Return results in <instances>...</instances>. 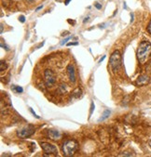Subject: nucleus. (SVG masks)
I'll use <instances>...</instances> for the list:
<instances>
[{"mask_svg":"<svg viewBox=\"0 0 151 157\" xmlns=\"http://www.w3.org/2000/svg\"><path fill=\"white\" fill-rule=\"evenodd\" d=\"M62 149H63V152L65 156L73 155L75 153V151H77V149H78V142L74 140V139L67 140V141L63 143Z\"/></svg>","mask_w":151,"mask_h":157,"instance_id":"obj_2","label":"nucleus"},{"mask_svg":"<svg viewBox=\"0 0 151 157\" xmlns=\"http://www.w3.org/2000/svg\"><path fill=\"white\" fill-rule=\"evenodd\" d=\"M131 17H132V19H131V22H133V17H134L133 13H131Z\"/></svg>","mask_w":151,"mask_h":157,"instance_id":"obj_26","label":"nucleus"},{"mask_svg":"<svg viewBox=\"0 0 151 157\" xmlns=\"http://www.w3.org/2000/svg\"><path fill=\"white\" fill-rule=\"evenodd\" d=\"M8 68V65H7V63L5 61H1V67H0V70H1V72H3L5 70Z\"/></svg>","mask_w":151,"mask_h":157,"instance_id":"obj_14","label":"nucleus"},{"mask_svg":"<svg viewBox=\"0 0 151 157\" xmlns=\"http://www.w3.org/2000/svg\"><path fill=\"white\" fill-rule=\"evenodd\" d=\"M104 59H105V56H103V57H102V58H101L100 60H99V63L102 62V61H103V60H104Z\"/></svg>","mask_w":151,"mask_h":157,"instance_id":"obj_25","label":"nucleus"},{"mask_svg":"<svg viewBox=\"0 0 151 157\" xmlns=\"http://www.w3.org/2000/svg\"><path fill=\"white\" fill-rule=\"evenodd\" d=\"M82 95V91L81 89L79 88H77L74 90V91L72 92V96H71V99H79V98L81 97Z\"/></svg>","mask_w":151,"mask_h":157,"instance_id":"obj_10","label":"nucleus"},{"mask_svg":"<svg viewBox=\"0 0 151 157\" xmlns=\"http://www.w3.org/2000/svg\"><path fill=\"white\" fill-rule=\"evenodd\" d=\"M59 91L63 94V93H65L67 91V88H66V85L65 84H61L60 87H59Z\"/></svg>","mask_w":151,"mask_h":157,"instance_id":"obj_13","label":"nucleus"},{"mask_svg":"<svg viewBox=\"0 0 151 157\" xmlns=\"http://www.w3.org/2000/svg\"><path fill=\"white\" fill-rule=\"evenodd\" d=\"M147 32L149 33V34H151V21H150V22H149V24H148V26H147Z\"/></svg>","mask_w":151,"mask_h":157,"instance_id":"obj_22","label":"nucleus"},{"mask_svg":"<svg viewBox=\"0 0 151 157\" xmlns=\"http://www.w3.org/2000/svg\"><path fill=\"white\" fill-rule=\"evenodd\" d=\"M70 1H71V0H65V1H64V5H66V6H67V5L69 4Z\"/></svg>","mask_w":151,"mask_h":157,"instance_id":"obj_27","label":"nucleus"},{"mask_svg":"<svg viewBox=\"0 0 151 157\" xmlns=\"http://www.w3.org/2000/svg\"><path fill=\"white\" fill-rule=\"evenodd\" d=\"M2 33H3V25L1 24V34H2Z\"/></svg>","mask_w":151,"mask_h":157,"instance_id":"obj_30","label":"nucleus"},{"mask_svg":"<svg viewBox=\"0 0 151 157\" xmlns=\"http://www.w3.org/2000/svg\"><path fill=\"white\" fill-rule=\"evenodd\" d=\"M11 89H12L14 92H16V93H20V94L23 92V88H22V87H20V86L12 85V87H11Z\"/></svg>","mask_w":151,"mask_h":157,"instance_id":"obj_11","label":"nucleus"},{"mask_svg":"<svg viewBox=\"0 0 151 157\" xmlns=\"http://www.w3.org/2000/svg\"><path fill=\"white\" fill-rule=\"evenodd\" d=\"M68 22H69V23H75V22H72V21H70V20H68Z\"/></svg>","mask_w":151,"mask_h":157,"instance_id":"obj_31","label":"nucleus"},{"mask_svg":"<svg viewBox=\"0 0 151 157\" xmlns=\"http://www.w3.org/2000/svg\"><path fill=\"white\" fill-rule=\"evenodd\" d=\"M19 20H20V22H25V17H24L23 15L20 16Z\"/></svg>","mask_w":151,"mask_h":157,"instance_id":"obj_21","label":"nucleus"},{"mask_svg":"<svg viewBox=\"0 0 151 157\" xmlns=\"http://www.w3.org/2000/svg\"><path fill=\"white\" fill-rule=\"evenodd\" d=\"M89 21H90V17H86L85 19H84V21H83V22H84V23H86V22H89Z\"/></svg>","mask_w":151,"mask_h":157,"instance_id":"obj_24","label":"nucleus"},{"mask_svg":"<svg viewBox=\"0 0 151 157\" xmlns=\"http://www.w3.org/2000/svg\"><path fill=\"white\" fill-rule=\"evenodd\" d=\"M44 76H45V84H46V87L47 88H51L55 84V82H56V77H55L54 72L51 70L48 69L45 71Z\"/></svg>","mask_w":151,"mask_h":157,"instance_id":"obj_6","label":"nucleus"},{"mask_svg":"<svg viewBox=\"0 0 151 157\" xmlns=\"http://www.w3.org/2000/svg\"><path fill=\"white\" fill-rule=\"evenodd\" d=\"M67 74H68V77H69V80L72 83H75L76 82V72H75V68L72 64H69L67 66Z\"/></svg>","mask_w":151,"mask_h":157,"instance_id":"obj_8","label":"nucleus"},{"mask_svg":"<svg viewBox=\"0 0 151 157\" xmlns=\"http://www.w3.org/2000/svg\"><path fill=\"white\" fill-rule=\"evenodd\" d=\"M94 108H95L94 103H93V102H91V111H90V116H91V114H92V113H93V111H94Z\"/></svg>","mask_w":151,"mask_h":157,"instance_id":"obj_16","label":"nucleus"},{"mask_svg":"<svg viewBox=\"0 0 151 157\" xmlns=\"http://www.w3.org/2000/svg\"><path fill=\"white\" fill-rule=\"evenodd\" d=\"M43 45H44V42H42V43H41V44H39V46H38V47H36V48H39V47H43Z\"/></svg>","mask_w":151,"mask_h":157,"instance_id":"obj_29","label":"nucleus"},{"mask_svg":"<svg viewBox=\"0 0 151 157\" xmlns=\"http://www.w3.org/2000/svg\"><path fill=\"white\" fill-rule=\"evenodd\" d=\"M94 7L97 9V10H101L102 9V5L101 4H99V3H95L94 4Z\"/></svg>","mask_w":151,"mask_h":157,"instance_id":"obj_20","label":"nucleus"},{"mask_svg":"<svg viewBox=\"0 0 151 157\" xmlns=\"http://www.w3.org/2000/svg\"><path fill=\"white\" fill-rule=\"evenodd\" d=\"M111 114V111L110 110H105L104 112V113H103V115H102V117H101L100 119H99V121H104V120H105L106 118H108L109 117V115Z\"/></svg>","mask_w":151,"mask_h":157,"instance_id":"obj_12","label":"nucleus"},{"mask_svg":"<svg viewBox=\"0 0 151 157\" xmlns=\"http://www.w3.org/2000/svg\"><path fill=\"white\" fill-rule=\"evenodd\" d=\"M136 55H137V59H138L139 62L141 64H144L151 55V43H149L148 41L141 42L138 48H137Z\"/></svg>","mask_w":151,"mask_h":157,"instance_id":"obj_1","label":"nucleus"},{"mask_svg":"<svg viewBox=\"0 0 151 157\" xmlns=\"http://www.w3.org/2000/svg\"><path fill=\"white\" fill-rule=\"evenodd\" d=\"M1 47H3L4 49H6L7 51H9V50H10V47H8L7 45H4L3 43H1Z\"/></svg>","mask_w":151,"mask_h":157,"instance_id":"obj_19","label":"nucleus"},{"mask_svg":"<svg viewBox=\"0 0 151 157\" xmlns=\"http://www.w3.org/2000/svg\"><path fill=\"white\" fill-rule=\"evenodd\" d=\"M72 38V36H68L67 38H65V39H63L62 42H61L60 44H61V46H63V45H65V44H67V41H69L70 39Z\"/></svg>","mask_w":151,"mask_h":157,"instance_id":"obj_15","label":"nucleus"},{"mask_svg":"<svg viewBox=\"0 0 151 157\" xmlns=\"http://www.w3.org/2000/svg\"><path fill=\"white\" fill-rule=\"evenodd\" d=\"M30 112H31V113H32V114H33V115H34V116H35V118H37V119H39V118H40V117L38 116V115H36V113H35V112L33 111V109H32V108H30Z\"/></svg>","mask_w":151,"mask_h":157,"instance_id":"obj_18","label":"nucleus"},{"mask_svg":"<svg viewBox=\"0 0 151 157\" xmlns=\"http://www.w3.org/2000/svg\"><path fill=\"white\" fill-rule=\"evenodd\" d=\"M150 81V78L149 76H147L146 74H143V75H140L136 80L135 84L137 86H145L146 84H148Z\"/></svg>","mask_w":151,"mask_h":157,"instance_id":"obj_9","label":"nucleus"},{"mask_svg":"<svg viewBox=\"0 0 151 157\" xmlns=\"http://www.w3.org/2000/svg\"><path fill=\"white\" fill-rule=\"evenodd\" d=\"M132 155V153H122L120 154V156H131Z\"/></svg>","mask_w":151,"mask_h":157,"instance_id":"obj_23","label":"nucleus"},{"mask_svg":"<svg viewBox=\"0 0 151 157\" xmlns=\"http://www.w3.org/2000/svg\"><path fill=\"white\" fill-rule=\"evenodd\" d=\"M67 46L70 47V46H78L79 45V42H69V43H67Z\"/></svg>","mask_w":151,"mask_h":157,"instance_id":"obj_17","label":"nucleus"},{"mask_svg":"<svg viewBox=\"0 0 151 157\" xmlns=\"http://www.w3.org/2000/svg\"><path fill=\"white\" fill-rule=\"evenodd\" d=\"M48 136H49V138L50 139H53V140H57L61 138L62 134L60 133L59 130H56V129H49L48 130Z\"/></svg>","mask_w":151,"mask_h":157,"instance_id":"obj_7","label":"nucleus"},{"mask_svg":"<svg viewBox=\"0 0 151 157\" xmlns=\"http://www.w3.org/2000/svg\"><path fill=\"white\" fill-rule=\"evenodd\" d=\"M35 127L33 126H31V125H29V126H25L23 128L17 130V136L20 138H26L31 137L35 133Z\"/></svg>","mask_w":151,"mask_h":157,"instance_id":"obj_4","label":"nucleus"},{"mask_svg":"<svg viewBox=\"0 0 151 157\" xmlns=\"http://www.w3.org/2000/svg\"><path fill=\"white\" fill-rule=\"evenodd\" d=\"M41 148L43 149L44 151V156H47V155H57L58 154V150L57 148L52 144H50V143H47V142H42L41 143Z\"/></svg>","mask_w":151,"mask_h":157,"instance_id":"obj_5","label":"nucleus"},{"mask_svg":"<svg viewBox=\"0 0 151 157\" xmlns=\"http://www.w3.org/2000/svg\"><path fill=\"white\" fill-rule=\"evenodd\" d=\"M149 146H150V147H151V139H150V140H149Z\"/></svg>","mask_w":151,"mask_h":157,"instance_id":"obj_32","label":"nucleus"},{"mask_svg":"<svg viewBox=\"0 0 151 157\" xmlns=\"http://www.w3.org/2000/svg\"><path fill=\"white\" fill-rule=\"evenodd\" d=\"M42 8H43V6H39V7H38V8H36V10H35V11H38V10H41Z\"/></svg>","mask_w":151,"mask_h":157,"instance_id":"obj_28","label":"nucleus"},{"mask_svg":"<svg viewBox=\"0 0 151 157\" xmlns=\"http://www.w3.org/2000/svg\"><path fill=\"white\" fill-rule=\"evenodd\" d=\"M109 63H110L111 68L114 72H117L120 69V66H121V55H120V51L116 50L112 53V55L110 56Z\"/></svg>","mask_w":151,"mask_h":157,"instance_id":"obj_3","label":"nucleus"}]
</instances>
